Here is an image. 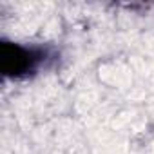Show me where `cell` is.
Segmentation results:
<instances>
[{"label": "cell", "instance_id": "1", "mask_svg": "<svg viewBox=\"0 0 154 154\" xmlns=\"http://www.w3.org/2000/svg\"><path fill=\"white\" fill-rule=\"evenodd\" d=\"M45 58L47 53L40 47H26L8 40H2L0 44V67L4 76L9 78H24L36 72Z\"/></svg>", "mask_w": 154, "mask_h": 154}]
</instances>
